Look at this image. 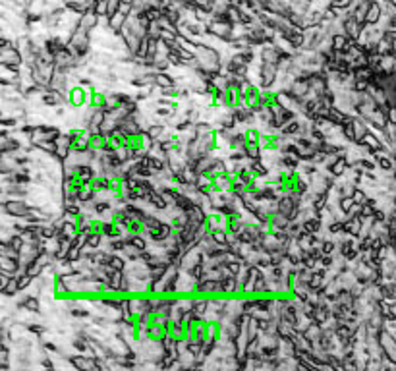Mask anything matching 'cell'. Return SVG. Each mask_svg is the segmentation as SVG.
Wrapping results in <instances>:
<instances>
[{"mask_svg": "<svg viewBox=\"0 0 396 371\" xmlns=\"http://www.w3.org/2000/svg\"><path fill=\"white\" fill-rule=\"evenodd\" d=\"M191 205H193V201H191V197L188 195V193L180 192V193L174 195V207H176L178 211H184V213H186Z\"/></svg>", "mask_w": 396, "mask_h": 371, "instance_id": "2e32d148", "label": "cell"}, {"mask_svg": "<svg viewBox=\"0 0 396 371\" xmlns=\"http://www.w3.org/2000/svg\"><path fill=\"white\" fill-rule=\"evenodd\" d=\"M0 271L8 273V275H15L19 271V261L14 259V257H8V255L0 253Z\"/></svg>", "mask_w": 396, "mask_h": 371, "instance_id": "9c48e42d", "label": "cell"}, {"mask_svg": "<svg viewBox=\"0 0 396 371\" xmlns=\"http://www.w3.org/2000/svg\"><path fill=\"white\" fill-rule=\"evenodd\" d=\"M106 143V135L101 132H89V147L95 151H101Z\"/></svg>", "mask_w": 396, "mask_h": 371, "instance_id": "e0dca14e", "label": "cell"}, {"mask_svg": "<svg viewBox=\"0 0 396 371\" xmlns=\"http://www.w3.org/2000/svg\"><path fill=\"white\" fill-rule=\"evenodd\" d=\"M360 215V203H352L350 209L344 213V219H352V217H358Z\"/></svg>", "mask_w": 396, "mask_h": 371, "instance_id": "e575fe53", "label": "cell"}, {"mask_svg": "<svg viewBox=\"0 0 396 371\" xmlns=\"http://www.w3.org/2000/svg\"><path fill=\"white\" fill-rule=\"evenodd\" d=\"M211 132H215V128H213V124L207 122V120H197V122H193V126H191V134L195 135V137H205V135H209Z\"/></svg>", "mask_w": 396, "mask_h": 371, "instance_id": "8fae6325", "label": "cell"}, {"mask_svg": "<svg viewBox=\"0 0 396 371\" xmlns=\"http://www.w3.org/2000/svg\"><path fill=\"white\" fill-rule=\"evenodd\" d=\"M64 360L75 368L77 371H89V370H95V362H93V358H89L87 354H72V356H64Z\"/></svg>", "mask_w": 396, "mask_h": 371, "instance_id": "277c9868", "label": "cell"}, {"mask_svg": "<svg viewBox=\"0 0 396 371\" xmlns=\"http://www.w3.org/2000/svg\"><path fill=\"white\" fill-rule=\"evenodd\" d=\"M348 118H350V112H346V110L338 108L337 104H333V106H331V110H329L327 122H329V124H333V126H337V128H340V124H344Z\"/></svg>", "mask_w": 396, "mask_h": 371, "instance_id": "8992f818", "label": "cell"}, {"mask_svg": "<svg viewBox=\"0 0 396 371\" xmlns=\"http://www.w3.org/2000/svg\"><path fill=\"white\" fill-rule=\"evenodd\" d=\"M327 201H329V193L327 192H317L313 193V197H311V201H309V205L311 209L315 211V213H321L327 205Z\"/></svg>", "mask_w": 396, "mask_h": 371, "instance_id": "5bb4252c", "label": "cell"}, {"mask_svg": "<svg viewBox=\"0 0 396 371\" xmlns=\"http://www.w3.org/2000/svg\"><path fill=\"white\" fill-rule=\"evenodd\" d=\"M244 155H246V159H261V155H263V149L259 147V143H246L244 145Z\"/></svg>", "mask_w": 396, "mask_h": 371, "instance_id": "d6986e66", "label": "cell"}, {"mask_svg": "<svg viewBox=\"0 0 396 371\" xmlns=\"http://www.w3.org/2000/svg\"><path fill=\"white\" fill-rule=\"evenodd\" d=\"M25 329H27L29 333H33V335H39V337H41V335H44V333L48 331V329H46L44 325H41V323H27V327H25Z\"/></svg>", "mask_w": 396, "mask_h": 371, "instance_id": "836d02e7", "label": "cell"}, {"mask_svg": "<svg viewBox=\"0 0 396 371\" xmlns=\"http://www.w3.org/2000/svg\"><path fill=\"white\" fill-rule=\"evenodd\" d=\"M0 97H2V91H0Z\"/></svg>", "mask_w": 396, "mask_h": 371, "instance_id": "8d00e7d4", "label": "cell"}, {"mask_svg": "<svg viewBox=\"0 0 396 371\" xmlns=\"http://www.w3.org/2000/svg\"><path fill=\"white\" fill-rule=\"evenodd\" d=\"M0 207H2V211H4L8 217L21 219V217L31 209V205L25 201V197H8L6 201L0 203Z\"/></svg>", "mask_w": 396, "mask_h": 371, "instance_id": "6da1fadb", "label": "cell"}, {"mask_svg": "<svg viewBox=\"0 0 396 371\" xmlns=\"http://www.w3.org/2000/svg\"><path fill=\"white\" fill-rule=\"evenodd\" d=\"M17 122L19 120L15 118V116H0V128H4V130H12V128H15L17 126Z\"/></svg>", "mask_w": 396, "mask_h": 371, "instance_id": "f546056e", "label": "cell"}, {"mask_svg": "<svg viewBox=\"0 0 396 371\" xmlns=\"http://www.w3.org/2000/svg\"><path fill=\"white\" fill-rule=\"evenodd\" d=\"M383 4L379 0H371L366 8V23L367 25H379L383 21Z\"/></svg>", "mask_w": 396, "mask_h": 371, "instance_id": "5b68a950", "label": "cell"}, {"mask_svg": "<svg viewBox=\"0 0 396 371\" xmlns=\"http://www.w3.org/2000/svg\"><path fill=\"white\" fill-rule=\"evenodd\" d=\"M85 132H87V130H85V128H81V126H79V128H75V126H72V128H70V130H68L66 134L70 135L72 139H75V137H79V135H83V134H85Z\"/></svg>", "mask_w": 396, "mask_h": 371, "instance_id": "d590c367", "label": "cell"}, {"mask_svg": "<svg viewBox=\"0 0 396 371\" xmlns=\"http://www.w3.org/2000/svg\"><path fill=\"white\" fill-rule=\"evenodd\" d=\"M335 253L333 255H321V259H319V267L323 269H333L335 267Z\"/></svg>", "mask_w": 396, "mask_h": 371, "instance_id": "1f68e13d", "label": "cell"}, {"mask_svg": "<svg viewBox=\"0 0 396 371\" xmlns=\"http://www.w3.org/2000/svg\"><path fill=\"white\" fill-rule=\"evenodd\" d=\"M66 104L72 108H81L85 104V87L81 85H70L68 93H66Z\"/></svg>", "mask_w": 396, "mask_h": 371, "instance_id": "3957f363", "label": "cell"}, {"mask_svg": "<svg viewBox=\"0 0 396 371\" xmlns=\"http://www.w3.org/2000/svg\"><path fill=\"white\" fill-rule=\"evenodd\" d=\"M354 201H352V197H338V201H337V207H338V211L344 215L348 209H350V205H352Z\"/></svg>", "mask_w": 396, "mask_h": 371, "instance_id": "4dcf8cb0", "label": "cell"}, {"mask_svg": "<svg viewBox=\"0 0 396 371\" xmlns=\"http://www.w3.org/2000/svg\"><path fill=\"white\" fill-rule=\"evenodd\" d=\"M319 250H321L323 255H333L337 252V240L335 238H323L319 242Z\"/></svg>", "mask_w": 396, "mask_h": 371, "instance_id": "ffe728a7", "label": "cell"}, {"mask_svg": "<svg viewBox=\"0 0 396 371\" xmlns=\"http://www.w3.org/2000/svg\"><path fill=\"white\" fill-rule=\"evenodd\" d=\"M350 122H352V128H354V134H356V139H360L362 135L366 134V130H367L366 120L362 118V116H352V114H350ZM354 143H356V141H354Z\"/></svg>", "mask_w": 396, "mask_h": 371, "instance_id": "ac0fdd59", "label": "cell"}, {"mask_svg": "<svg viewBox=\"0 0 396 371\" xmlns=\"http://www.w3.org/2000/svg\"><path fill=\"white\" fill-rule=\"evenodd\" d=\"M153 85L155 87H170V85H176V79H174V75H170L168 72H155L153 75Z\"/></svg>", "mask_w": 396, "mask_h": 371, "instance_id": "ba28073f", "label": "cell"}, {"mask_svg": "<svg viewBox=\"0 0 396 371\" xmlns=\"http://www.w3.org/2000/svg\"><path fill=\"white\" fill-rule=\"evenodd\" d=\"M277 77H279V68L277 64H259V70H257V85L261 89H271L275 83H277Z\"/></svg>", "mask_w": 396, "mask_h": 371, "instance_id": "7a4b0ae2", "label": "cell"}, {"mask_svg": "<svg viewBox=\"0 0 396 371\" xmlns=\"http://www.w3.org/2000/svg\"><path fill=\"white\" fill-rule=\"evenodd\" d=\"M190 310L195 313L199 319H205V315H207V296H191Z\"/></svg>", "mask_w": 396, "mask_h": 371, "instance_id": "52a82bcc", "label": "cell"}, {"mask_svg": "<svg viewBox=\"0 0 396 371\" xmlns=\"http://www.w3.org/2000/svg\"><path fill=\"white\" fill-rule=\"evenodd\" d=\"M0 116H2V112H0Z\"/></svg>", "mask_w": 396, "mask_h": 371, "instance_id": "74e56055", "label": "cell"}, {"mask_svg": "<svg viewBox=\"0 0 396 371\" xmlns=\"http://www.w3.org/2000/svg\"><path fill=\"white\" fill-rule=\"evenodd\" d=\"M213 186H215V192H230L232 190V182L226 176V172L224 174H217L213 178Z\"/></svg>", "mask_w": 396, "mask_h": 371, "instance_id": "9a60e30c", "label": "cell"}, {"mask_svg": "<svg viewBox=\"0 0 396 371\" xmlns=\"http://www.w3.org/2000/svg\"><path fill=\"white\" fill-rule=\"evenodd\" d=\"M60 232H62L66 238H70V240H72L79 230H77V226H75L73 221H62V224H60Z\"/></svg>", "mask_w": 396, "mask_h": 371, "instance_id": "603a6c76", "label": "cell"}, {"mask_svg": "<svg viewBox=\"0 0 396 371\" xmlns=\"http://www.w3.org/2000/svg\"><path fill=\"white\" fill-rule=\"evenodd\" d=\"M81 257V248H77V246H70V250H68V255H66V259L70 261V263H75L77 259Z\"/></svg>", "mask_w": 396, "mask_h": 371, "instance_id": "d6a6232c", "label": "cell"}, {"mask_svg": "<svg viewBox=\"0 0 396 371\" xmlns=\"http://www.w3.org/2000/svg\"><path fill=\"white\" fill-rule=\"evenodd\" d=\"M126 248V242H124V238H108V244H106V252L110 253H120L122 250Z\"/></svg>", "mask_w": 396, "mask_h": 371, "instance_id": "7402d4cb", "label": "cell"}, {"mask_svg": "<svg viewBox=\"0 0 396 371\" xmlns=\"http://www.w3.org/2000/svg\"><path fill=\"white\" fill-rule=\"evenodd\" d=\"M259 137H261V132H259L255 126H250L248 130H244V139H246V143H259Z\"/></svg>", "mask_w": 396, "mask_h": 371, "instance_id": "d4e9b609", "label": "cell"}, {"mask_svg": "<svg viewBox=\"0 0 396 371\" xmlns=\"http://www.w3.org/2000/svg\"><path fill=\"white\" fill-rule=\"evenodd\" d=\"M120 106V97H118V91H106L104 93V103H103V108L104 112H110V110H114Z\"/></svg>", "mask_w": 396, "mask_h": 371, "instance_id": "4fadbf2b", "label": "cell"}, {"mask_svg": "<svg viewBox=\"0 0 396 371\" xmlns=\"http://www.w3.org/2000/svg\"><path fill=\"white\" fill-rule=\"evenodd\" d=\"M19 271H23L25 275H29L31 279H35V277H39V275H41V273L44 271V263L41 261V259H39V255H37L33 261H29L27 265H23V267L19 269Z\"/></svg>", "mask_w": 396, "mask_h": 371, "instance_id": "30bf717a", "label": "cell"}, {"mask_svg": "<svg viewBox=\"0 0 396 371\" xmlns=\"http://www.w3.org/2000/svg\"><path fill=\"white\" fill-rule=\"evenodd\" d=\"M108 265L114 269V271H124L126 265H128V261L124 259V255H122V253H110V257H108Z\"/></svg>", "mask_w": 396, "mask_h": 371, "instance_id": "44dd1931", "label": "cell"}, {"mask_svg": "<svg viewBox=\"0 0 396 371\" xmlns=\"http://www.w3.org/2000/svg\"><path fill=\"white\" fill-rule=\"evenodd\" d=\"M118 12L130 15L133 12V0H118Z\"/></svg>", "mask_w": 396, "mask_h": 371, "instance_id": "f1b7e54d", "label": "cell"}, {"mask_svg": "<svg viewBox=\"0 0 396 371\" xmlns=\"http://www.w3.org/2000/svg\"><path fill=\"white\" fill-rule=\"evenodd\" d=\"M164 132H166V124H164V122H157V120L151 122L145 130V134L149 135L153 141H159L162 135H164Z\"/></svg>", "mask_w": 396, "mask_h": 371, "instance_id": "7c38bea8", "label": "cell"}, {"mask_svg": "<svg viewBox=\"0 0 396 371\" xmlns=\"http://www.w3.org/2000/svg\"><path fill=\"white\" fill-rule=\"evenodd\" d=\"M15 281H17L19 292H23V290H27L31 286V281H33V279H31L29 275H25L23 271H17V273H15Z\"/></svg>", "mask_w": 396, "mask_h": 371, "instance_id": "cb8c5ba5", "label": "cell"}, {"mask_svg": "<svg viewBox=\"0 0 396 371\" xmlns=\"http://www.w3.org/2000/svg\"><path fill=\"white\" fill-rule=\"evenodd\" d=\"M350 89L356 91V93H366V91H369V83H367V79H354Z\"/></svg>", "mask_w": 396, "mask_h": 371, "instance_id": "83f0119b", "label": "cell"}, {"mask_svg": "<svg viewBox=\"0 0 396 371\" xmlns=\"http://www.w3.org/2000/svg\"><path fill=\"white\" fill-rule=\"evenodd\" d=\"M137 137H139V147L143 149V151H151V147L155 145V141L149 137V135L145 134V132H139L137 134Z\"/></svg>", "mask_w": 396, "mask_h": 371, "instance_id": "4316f807", "label": "cell"}, {"mask_svg": "<svg viewBox=\"0 0 396 371\" xmlns=\"http://www.w3.org/2000/svg\"><path fill=\"white\" fill-rule=\"evenodd\" d=\"M145 37H149V39H159L161 37V25H159V21H149L147 23Z\"/></svg>", "mask_w": 396, "mask_h": 371, "instance_id": "484cf974", "label": "cell"}]
</instances>
